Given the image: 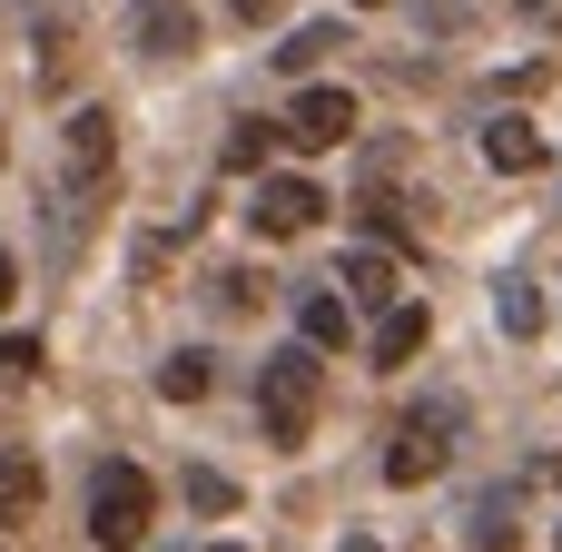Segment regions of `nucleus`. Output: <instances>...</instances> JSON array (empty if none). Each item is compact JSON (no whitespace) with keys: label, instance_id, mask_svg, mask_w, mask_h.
Returning <instances> with one entry per match:
<instances>
[{"label":"nucleus","instance_id":"4468645a","mask_svg":"<svg viewBox=\"0 0 562 552\" xmlns=\"http://www.w3.org/2000/svg\"><path fill=\"white\" fill-rule=\"evenodd\" d=\"M494 316H504V336H543V296H533V277H504V286H494Z\"/></svg>","mask_w":562,"mask_h":552},{"label":"nucleus","instance_id":"f3484780","mask_svg":"<svg viewBox=\"0 0 562 552\" xmlns=\"http://www.w3.org/2000/svg\"><path fill=\"white\" fill-rule=\"evenodd\" d=\"M188 504H198V514H237V484H227V474H207V464H198V474H188Z\"/></svg>","mask_w":562,"mask_h":552},{"label":"nucleus","instance_id":"2eb2a0df","mask_svg":"<svg viewBox=\"0 0 562 552\" xmlns=\"http://www.w3.org/2000/svg\"><path fill=\"white\" fill-rule=\"evenodd\" d=\"M207 385H217V365H207V356H198V346H188V356H168V365H158V395H168V405H198V395H207Z\"/></svg>","mask_w":562,"mask_h":552},{"label":"nucleus","instance_id":"4be33fe9","mask_svg":"<svg viewBox=\"0 0 562 552\" xmlns=\"http://www.w3.org/2000/svg\"><path fill=\"white\" fill-rule=\"evenodd\" d=\"M336 552H385V543H366V533H346V543H336Z\"/></svg>","mask_w":562,"mask_h":552},{"label":"nucleus","instance_id":"6ab92c4d","mask_svg":"<svg viewBox=\"0 0 562 552\" xmlns=\"http://www.w3.org/2000/svg\"><path fill=\"white\" fill-rule=\"evenodd\" d=\"M514 543V523H504V504H474V552H504Z\"/></svg>","mask_w":562,"mask_h":552},{"label":"nucleus","instance_id":"9d476101","mask_svg":"<svg viewBox=\"0 0 562 552\" xmlns=\"http://www.w3.org/2000/svg\"><path fill=\"white\" fill-rule=\"evenodd\" d=\"M484 158H494L504 178H533V168H543V128H524V119H494V128H484Z\"/></svg>","mask_w":562,"mask_h":552},{"label":"nucleus","instance_id":"0eeeda50","mask_svg":"<svg viewBox=\"0 0 562 552\" xmlns=\"http://www.w3.org/2000/svg\"><path fill=\"white\" fill-rule=\"evenodd\" d=\"M336 296H346V306H375V316H385V306H405V296H395V257H385V247H346Z\"/></svg>","mask_w":562,"mask_h":552},{"label":"nucleus","instance_id":"b1692460","mask_svg":"<svg viewBox=\"0 0 562 552\" xmlns=\"http://www.w3.org/2000/svg\"><path fill=\"white\" fill-rule=\"evenodd\" d=\"M217 552H237V543H217Z\"/></svg>","mask_w":562,"mask_h":552},{"label":"nucleus","instance_id":"aec40b11","mask_svg":"<svg viewBox=\"0 0 562 552\" xmlns=\"http://www.w3.org/2000/svg\"><path fill=\"white\" fill-rule=\"evenodd\" d=\"M227 10H237V20H277V0H227Z\"/></svg>","mask_w":562,"mask_h":552},{"label":"nucleus","instance_id":"a211bd4d","mask_svg":"<svg viewBox=\"0 0 562 552\" xmlns=\"http://www.w3.org/2000/svg\"><path fill=\"white\" fill-rule=\"evenodd\" d=\"M40 375V336H0V385H30Z\"/></svg>","mask_w":562,"mask_h":552},{"label":"nucleus","instance_id":"412c9836","mask_svg":"<svg viewBox=\"0 0 562 552\" xmlns=\"http://www.w3.org/2000/svg\"><path fill=\"white\" fill-rule=\"evenodd\" d=\"M10 296H20V267H10V247H0V306H10Z\"/></svg>","mask_w":562,"mask_h":552},{"label":"nucleus","instance_id":"5701e85b","mask_svg":"<svg viewBox=\"0 0 562 552\" xmlns=\"http://www.w3.org/2000/svg\"><path fill=\"white\" fill-rule=\"evenodd\" d=\"M356 10H385V0H356Z\"/></svg>","mask_w":562,"mask_h":552},{"label":"nucleus","instance_id":"f03ea898","mask_svg":"<svg viewBox=\"0 0 562 552\" xmlns=\"http://www.w3.org/2000/svg\"><path fill=\"white\" fill-rule=\"evenodd\" d=\"M148 523H158V484H148L138 464H99V474H89V543L99 552H138Z\"/></svg>","mask_w":562,"mask_h":552},{"label":"nucleus","instance_id":"ddd939ff","mask_svg":"<svg viewBox=\"0 0 562 552\" xmlns=\"http://www.w3.org/2000/svg\"><path fill=\"white\" fill-rule=\"evenodd\" d=\"M326 49H346V30H336V20H306V30H286V49H277V69H296V79H306V69H316Z\"/></svg>","mask_w":562,"mask_h":552},{"label":"nucleus","instance_id":"f8f14e48","mask_svg":"<svg viewBox=\"0 0 562 552\" xmlns=\"http://www.w3.org/2000/svg\"><path fill=\"white\" fill-rule=\"evenodd\" d=\"M30 514H40V464L0 454V523H30Z\"/></svg>","mask_w":562,"mask_h":552},{"label":"nucleus","instance_id":"dca6fc26","mask_svg":"<svg viewBox=\"0 0 562 552\" xmlns=\"http://www.w3.org/2000/svg\"><path fill=\"white\" fill-rule=\"evenodd\" d=\"M267 138H277L267 119H237V138H227V168H267Z\"/></svg>","mask_w":562,"mask_h":552},{"label":"nucleus","instance_id":"423d86ee","mask_svg":"<svg viewBox=\"0 0 562 552\" xmlns=\"http://www.w3.org/2000/svg\"><path fill=\"white\" fill-rule=\"evenodd\" d=\"M316 217H326V198L306 178H257V198H247V227L257 237H306Z\"/></svg>","mask_w":562,"mask_h":552},{"label":"nucleus","instance_id":"39448f33","mask_svg":"<svg viewBox=\"0 0 562 552\" xmlns=\"http://www.w3.org/2000/svg\"><path fill=\"white\" fill-rule=\"evenodd\" d=\"M109 168H119V119L109 109H79L69 119V198H99Z\"/></svg>","mask_w":562,"mask_h":552},{"label":"nucleus","instance_id":"f257e3e1","mask_svg":"<svg viewBox=\"0 0 562 552\" xmlns=\"http://www.w3.org/2000/svg\"><path fill=\"white\" fill-rule=\"evenodd\" d=\"M316 395H326V356H306V346H277V356H267V375H257L267 444H306V435H316Z\"/></svg>","mask_w":562,"mask_h":552},{"label":"nucleus","instance_id":"6e6552de","mask_svg":"<svg viewBox=\"0 0 562 552\" xmlns=\"http://www.w3.org/2000/svg\"><path fill=\"white\" fill-rule=\"evenodd\" d=\"M346 336H356V306H346L336 286H316V296L296 306V346H306V356H336Z\"/></svg>","mask_w":562,"mask_h":552},{"label":"nucleus","instance_id":"1a4fd4ad","mask_svg":"<svg viewBox=\"0 0 562 552\" xmlns=\"http://www.w3.org/2000/svg\"><path fill=\"white\" fill-rule=\"evenodd\" d=\"M425 336H435V316H425V306H385V316H375V365H415V356H425Z\"/></svg>","mask_w":562,"mask_h":552},{"label":"nucleus","instance_id":"20e7f679","mask_svg":"<svg viewBox=\"0 0 562 552\" xmlns=\"http://www.w3.org/2000/svg\"><path fill=\"white\" fill-rule=\"evenodd\" d=\"M277 138L286 148H336V138H356V89H296L286 99V119H277Z\"/></svg>","mask_w":562,"mask_h":552},{"label":"nucleus","instance_id":"7ed1b4c3","mask_svg":"<svg viewBox=\"0 0 562 552\" xmlns=\"http://www.w3.org/2000/svg\"><path fill=\"white\" fill-rule=\"evenodd\" d=\"M454 425H464V405H415L385 444V484H435L454 464Z\"/></svg>","mask_w":562,"mask_h":552},{"label":"nucleus","instance_id":"9b49d317","mask_svg":"<svg viewBox=\"0 0 562 552\" xmlns=\"http://www.w3.org/2000/svg\"><path fill=\"white\" fill-rule=\"evenodd\" d=\"M138 40H148L158 59L198 49V20H188V0H138Z\"/></svg>","mask_w":562,"mask_h":552},{"label":"nucleus","instance_id":"393cba45","mask_svg":"<svg viewBox=\"0 0 562 552\" xmlns=\"http://www.w3.org/2000/svg\"><path fill=\"white\" fill-rule=\"evenodd\" d=\"M553 543H562V533H553Z\"/></svg>","mask_w":562,"mask_h":552}]
</instances>
